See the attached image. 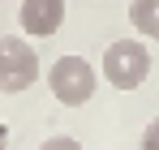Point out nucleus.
Masks as SVG:
<instances>
[{
	"mask_svg": "<svg viewBox=\"0 0 159 150\" xmlns=\"http://www.w3.org/2000/svg\"><path fill=\"white\" fill-rule=\"evenodd\" d=\"M99 73L116 86V90H138L146 77H151V51L138 39H116L103 51V69Z\"/></svg>",
	"mask_w": 159,
	"mask_h": 150,
	"instance_id": "obj_1",
	"label": "nucleus"
},
{
	"mask_svg": "<svg viewBox=\"0 0 159 150\" xmlns=\"http://www.w3.org/2000/svg\"><path fill=\"white\" fill-rule=\"evenodd\" d=\"M4 146H9V129L0 125V150H4Z\"/></svg>",
	"mask_w": 159,
	"mask_h": 150,
	"instance_id": "obj_8",
	"label": "nucleus"
},
{
	"mask_svg": "<svg viewBox=\"0 0 159 150\" xmlns=\"http://www.w3.org/2000/svg\"><path fill=\"white\" fill-rule=\"evenodd\" d=\"M39 150H82V142H73L69 133H56V137H48Z\"/></svg>",
	"mask_w": 159,
	"mask_h": 150,
	"instance_id": "obj_6",
	"label": "nucleus"
},
{
	"mask_svg": "<svg viewBox=\"0 0 159 150\" xmlns=\"http://www.w3.org/2000/svg\"><path fill=\"white\" fill-rule=\"evenodd\" d=\"M142 150H159V120H151L142 129Z\"/></svg>",
	"mask_w": 159,
	"mask_h": 150,
	"instance_id": "obj_7",
	"label": "nucleus"
},
{
	"mask_svg": "<svg viewBox=\"0 0 159 150\" xmlns=\"http://www.w3.org/2000/svg\"><path fill=\"white\" fill-rule=\"evenodd\" d=\"M17 22H22V34L48 39V34H56L65 26V0H22Z\"/></svg>",
	"mask_w": 159,
	"mask_h": 150,
	"instance_id": "obj_4",
	"label": "nucleus"
},
{
	"mask_svg": "<svg viewBox=\"0 0 159 150\" xmlns=\"http://www.w3.org/2000/svg\"><path fill=\"white\" fill-rule=\"evenodd\" d=\"M39 82V51L26 39H0V95H22Z\"/></svg>",
	"mask_w": 159,
	"mask_h": 150,
	"instance_id": "obj_3",
	"label": "nucleus"
},
{
	"mask_svg": "<svg viewBox=\"0 0 159 150\" xmlns=\"http://www.w3.org/2000/svg\"><path fill=\"white\" fill-rule=\"evenodd\" d=\"M129 22H133V30L142 39H159V0H133Z\"/></svg>",
	"mask_w": 159,
	"mask_h": 150,
	"instance_id": "obj_5",
	"label": "nucleus"
},
{
	"mask_svg": "<svg viewBox=\"0 0 159 150\" xmlns=\"http://www.w3.org/2000/svg\"><path fill=\"white\" fill-rule=\"evenodd\" d=\"M48 86H52L56 103H65V107H82V103L95 99L99 73H95L90 60H82V56H60L52 69H48Z\"/></svg>",
	"mask_w": 159,
	"mask_h": 150,
	"instance_id": "obj_2",
	"label": "nucleus"
}]
</instances>
